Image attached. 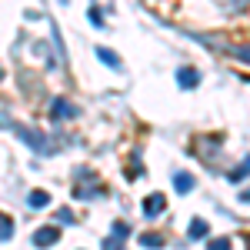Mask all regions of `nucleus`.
I'll return each instance as SVG.
<instances>
[{"label": "nucleus", "instance_id": "obj_1", "mask_svg": "<svg viewBox=\"0 0 250 250\" xmlns=\"http://www.w3.org/2000/svg\"><path fill=\"white\" fill-rule=\"evenodd\" d=\"M104 190L100 187V180H97L90 170H80L77 180H74V197H80V200H90V197H97V193Z\"/></svg>", "mask_w": 250, "mask_h": 250}, {"label": "nucleus", "instance_id": "obj_2", "mask_svg": "<svg viewBox=\"0 0 250 250\" xmlns=\"http://www.w3.org/2000/svg\"><path fill=\"white\" fill-rule=\"evenodd\" d=\"M17 137L30 147V150H37V154H50V150H54V147H47V144H43V134L30 130V127H17Z\"/></svg>", "mask_w": 250, "mask_h": 250}, {"label": "nucleus", "instance_id": "obj_3", "mask_svg": "<svg viewBox=\"0 0 250 250\" xmlns=\"http://www.w3.org/2000/svg\"><path fill=\"white\" fill-rule=\"evenodd\" d=\"M50 110H54L57 120H70V117H77V107H74L70 100H63V97H57V100L50 104Z\"/></svg>", "mask_w": 250, "mask_h": 250}, {"label": "nucleus", "instance_id": "obj_4", "mask_svg": "<svg viewBox=\"0 0 250 250\" xmlns=\"http://www.w3.org/2000/svg\"><path fill=\"white\" fill-rule=\"evenodd\" d=\"M57 240H60V230H57V227H40V230L34 233V244H37V247L57 244Z\"/></svg>", "mask_w": 250, "mask_h": 250}, {"label": "nucleus", "instance_id": "obj_5", "mask_svg": "<svg viewBox=\"0 0 250 250\" xmlns=\"http://www.w3.org/2000/svg\"><path fill=\"white\" fill-rule=\"evenodd\" d=\"M164 207H167V200H164L160 193H154V197H147V200H144V213H147V217H157V213H164Z\"/></svg>", "mask_w": 250, "mask_h": 250}, {"label": "nucleus", "instance_id": "obj_6", "mask_svg": "<svg viewBox=\"0 0 250 250\" xmlns=\"http://www.w3.org/2000/svg\"><path fill=\"white\" fill-rule=\"evenodd\" d=\"M47 204H50V193H47V190H30V197H27V207L40 210V207H47Z\"/></svg>", "mask_w": 250, "mask_h": 250}, {"label": "nucleus", "instance_id": "obj_7", "mask_svg": "<svg viewBox=\"0 0 250 250\" xmlns=\"http://www.w3.org/2000/svg\"><path fill=\"white\" fill-rule=\"evenodd\" d=\"M97 57L104 60V63H107L110 70H120V60H117V54H114V50H107V47H97Z\"/></svg>", "mask_w": 250, "mask_h": 250}, {"label": "nucleus", "instance_id": "obj_8", "mask_svg": "<svg viewBox=\"0 0 250 250\" xmlns=\"http://www.w3.org/2000/svg\"><path fill=\"white\" fill-rule=\"evenodd\" d=\"M10 237H14V220L7 213H0V244H7Z\"/></svg>", "mask_w": 250, "mask_h": 250}, {"label": "nucleus", "instance_id": "obj_9", "mask_svg": "<svg viewBox=\"0 0 250 250\" xmlns=\"http://www.w3.org/2000/svg\"><path fill=\"white\" fill-rule=\"evenodd\" d=\"M173 187H177L180 193H187L193 187V177H190V173H173Z\"/></svg>", "mask_w": 250, "mask_h": 250}, {"label": "nucleus", "instance_id": "obj_10", "mask_svg": "<svg viewBox=\"0 0 250 250\" xmlns=\"http://www.w3.org/2000/svg\"><path fill=\"white\" fill-rule=\"evenodd\" d=\"M177 80H180V87H197V70H190V67H187V70H180V74H177Z\"/></svg>", "mask_w": 250, "mask_h": 250}, {"label": "nucleus", "instance_id": "obj_11", "mask_svg": "<svg viewBox=\"0 0 250 250\" xmlns=\"http://www.w3.org/2000/svg\"><path fill=\"white\" fill-rule=\"evenodd\" d=\"M187 237H190V240H200V237H207V224H204V220H193L190 230H187Z\"/></svg>", "mask_w": 250, "mask_h": 250}, {"label": "nucleus", "instance_id": "obj_12", "mask_svg": "<svg viewBox=\"0 0 250 250\" xmlns=\"http://www.w3.org/2000/svg\"><path fill=\"white\" fill-rule=\"evenodd\" d=\"M230 54H233L237 60H244V63H250V43H247V47H233Z\"/></svg>", "mask_w": 250, "mask_h": 250}, {"label": "nucleus", "instance_id": "obj_13", "mask_svg": "<svg viewBox=\"0 0 250 250\" xmlns=\"http://www.w3.org/2000/svg\"><path fill=\"white\" fill-rule=\"evenodd\" d=\"M140 244H144V247H160V237H154V233H144V237H140Z\"/></svg>", "mask_w": 250, "mask_h": 250}, {"label": "nucleus", "instance_id": "obj_14", "mask_svg": "<svg viewBox=\"0 0 250 250\" xmlns=\"http://www.w3.org/2000/svg\"><path fill=\"white\" fill-rule=\"evenodd\" d=\"M247 173H250V157L244 160V167H240L237 173H230V180H240V177H247Z\"/></svg>", "mask_w": 250, "mask_h": 250}]
</instances>
